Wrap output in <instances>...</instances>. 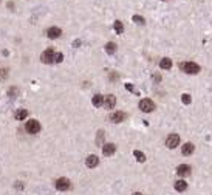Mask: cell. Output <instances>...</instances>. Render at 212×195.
<instances>
[{"label": "cell", "instance_id": "ffe728a7", "mask_svg": "<svg viewBox=\"0 0 212 195\" xmlns=\"http://www.w3.org/2000/svg\"><path fill=\"white\" fill-rule=\"evenodd\" d=\"M133 155H135V158L139 161V163H144L146 161V155L143 153V152H139V150H135L133 152Z\"/></svg>", "mask_w": 212, "mask_h": 195}, {"label": "cell", "instance_id": "277c9868", "mask_svg": "<svg viewBox=\"0 0 212 195\" xmlns=\"http://www.w3.org/2000/svg\"><path fill=\"white\" fill-rule=\"evenodd\" d=\"M139 109L143 110V112H146V113H149V112H153L155 104H153L152 99H143V101L139 102Z\"/></svg>", "mask_w": 212, "mask_h": 195}, {"label": "cell", "instance_id": "f1b7e54d", "mask_svg": "<svg viewBox=\"0 0 212 195\" xmlns=\"http://www.w3.org/2000/svg\"><path fill=\"white\" fill-rule=\"evenodd\" d=\"M133 195H143V193H139V192H135V193H133Z\"/></svg>", "mask_w": 212, "mask_h": 195}, {"label": "cell", "instance_id": "30bf717a", "mask_svg": "<svg viewBox=\"0 0 212 195\" xmlns=\"http://www.w3.org/2000/svg\"><path fill=\"white\" fill-rule=\"evenodd\" d=\"M85 164H87V167L93 169V167H96V166L99 164V158H98L96 155H90V156L85 160Z\"/></svg>", "mask_w": 212, "mask_h": 195}, {"label": "cell", "instance_id": "ba28073f", "mask_svg": "<svg viewBox=\"0 0 212 195\" xmlns=\"http://www.w3.org/2000/svg\"><path fill=\"white\" fill-rule=\"evenodd\" d=\"M177 174H178L180 177H187V175H191V166H187V164H181V166H178Z\"/></svg>", "mask_w": 212, "mask_h": 195}, {"label": "cell", "instance_id": "d4e9b609", "mask_svg": "<svg viewBox=\"0 0 212 195\" xmlns=\"http://www.w3.org/2000/svg\"><path fill=\"white\" fill-rule=\"evenodd\" d=\"M16 93H17V88H11V90H9V96H11V98H14Z\"/></svg>", "mask_w": 212, "mask_h": 195}, {"label": "cell", "instance_id": "d6986e66", "mask_svg": "<svg viewBox=\"0 0 212 195\" xmlns=\"http://www.w3.org/2000/svg\"><path fill=\"white\" fill-rule=\"evenodd\" d=\"M105 51H107L108 54H113V53L116 51V43H113V42L107 43V45H105Z\"/></svg>", "mask_w": 212, "mask_h": 195}, {"label": "cell", "instance_id": "5bb4252c", "mask_svg": "<svg viewBox=\"0 0 212 195\" xmlns=\"http://www.w3.org/2000/svg\"><path fill=\"white\" fill-rule=\"evenodd\" d=\"M91 104L95 105V107L102 105V104H104V96H101V94H95V96H93V99H91Z\"/></svg>", "mask_w": 212, "mask_h": 195}, {"label": "cell", "instance_id": "603a6c76", "mask_svg": "<svg viewBox=\"0 0 212 195\" xmlns=\"http://www.w3.org/2000/svg\"><path fill=\"white\" fill-rule=\"evenodd\" d=\"M181 101L184 102V104H191V94H183V98H181Z\"/></svg>", "mask_w": 212, "mask_h": 195}, {"label": "cell", "instance_id": "ac0fdd59", "mask_svg": "<svg viewBox=\"0 0 212 195\" xmlns=\"http://www.w3.org/2000/svg\"><path fill=\"white\" fill-rule=\"evenodd\" d=\"M115 31H116L118 34H122V31H124L122 22H119V20H116V22H115Z\"/></svg>", "mask_w": 212, "mask_h": 195}, {"label": "cell", "instance_id": "6da1fadb", "mask_svg": "<svg viewBox=\"0 0 212 195\" xmlns=\"http://www.w3.org/2000/svg\"><path fill=\"white\" fill-rule=\"evenodd\" d=\"M180 68L184 71V73H189V75H197L200 71V67L194 62H181L180 64Z\"/></svg>", "mask_w": 212, "mask_h": 195}, {"label": "cell", "instance_id": "44dd1931", "mask_svg": "<svg viewBox=\"0 0 212 195\" xmlns=\"http://www.w3.org/2000/svg\"><path fill=\"white\" fill-rule=\"evenodd\" d=\"M62 61H64V54L62 53H54V62L60 64Z\"/></svg>", "mask_w": 212, "mask_h": 195}, {"label": "cell", "instance_id": "5b68a950", "mask_svg": "<svg viewBox=\"0 0 212 195\" xmlns=\"http://www.w3.org/2000/svg\"><path fill=\"white\" fill-rule=\"evenodd\" d=\"M178 144H180V136H178L177 133H172V135L167 136V139H166V145H167L169 149H175Z\"/></svg>", "mask_w": 212, "mask_h": 195}, {"label": "cell", "instance_id": "7402d4cb", "mask_svg": "<svg viewBox=\"0 0 212 195\" xmlns=\"http://www.w3.org/2000/svg\"><path fill=\"white\" fill-rule=\"evenodd\" d=\"M102 139H104V132L99 130V132H98V136H96V142H98V144H102Z\"/></svg>", "mask_w": 212, "mask_h": 195}, {"label": "cell", "instance_id": "8fae6325", "mask_svg": "<svg viewBox=\"0 0 212 195\" xmlns=\"http://www.w3.org/2000/svg\"><path fill=\"white\" fill-rule=\"evenodd\" d=\"M60 34H62V31L57 27H51V28H48V31H46V36H48L50 39H57Z\"/></svg>", "mask_w": 212, "mask_h": 195}, {"label": "cell", "instance_id": "cb8c5ba5", "mask_svg": "<svg viewBox=\"0 0 212 195\" xmlns=\"http://www.w3.org/2000/svg\"><path fill=\"white\" fill-rule=\"evenodd\" d=\"M133 22L139 23V25H143V23H144V19L141 17V16H133Z\"/></svg>", "mask_w": 212, "mask_h": 195}, {"label": "cell", "instance_id": "9a60e30c", "mask_svg": "<svg viewBox=\"0 0 212 195\" xmlns=\"http://www.w3.org/2000/svg\"><path fill=\"white\" fill-rule=\"evenodd\" d=\"M159 67H161V68H164V70L172 68V59H169V57L161 59V61H159Z\"/></svg>", "mask_w": 212, "mask_h": 195}, {"label": "cell", "instance_id": "83f0119b", "mask_svg": "<svg viewBox=\"0 0 212 195\" xmlns=\"http://www.w3.org/2000/svg\"><path fill=\"white\" fill-rule=\"evenodd\" d=\"M126 87H127V90H130V91H133V87H132V85H130V84H127V85H126Z\"/></svg>", "mask_w": 212, "mask_h": 195}, {"label": "cell", "instance_id": "7a4b0ae2", "mask_svg": "<svg viewBox=\"0 0 212 195\" xmlns=\"http://www.w3.org/2000/svg\"><path fill=\"white\" fill-rule=\"evenodd\" d=\"M25 130H27L28 133H31V135L39 133V132H40V124H39V121H36V119H30V121H27Z\"/></svg>", "mask_w": 212, "mask_h": 195}, {"label": "cell", "instance_id": "52a82bcc", "mask_svg": "<svg viewBox=\"0 0 212 195\" xmlns=\"http://www.w3.org/2000/svg\"><path fill=\"white\" fill-rule=\"evenodd\" d=\"M126 118H127V115L124 112H115L110 115V121H113V123H122Z\"/></svg>", "mask_w": 212, "mask_h": 195}, {"label": "cell", "instance_id": "8992f818", "mask_svg": "<svg viewBox=\"0 0 212 195\" xmlns=\"http://www.w3.org/2000/svg\"><path fill=\"white\" fill-rule=\"evenodd\" d=\"M71 187V183H70L68 178H59L56 180V189L57 190H68Z\"/></svg>", "mask_w": 212, "mask_h": 195}, {"label": "cell", "instance_id": "4316f807", "mask_svg": "<svg viewBox=\"0 0 212 195\" xmlns=\"http://www.w3.org/2000/svg\"><path fill=\"white\" fill-rule=\"evenodd\" d=\"M16 187H17V189H22V187H23V184H22L20 181H17V183H16Z\"/></svg>", "mask_w": 212, "mask_h": 195}, {"label": "cell", "instance_id": "e0dca14e", "mask_svg": "<svg viewBox=\"0 0 212 195\" xmlns=\"http://www.w3.org/2000/svg\"><path fill=\"white\" fill-rule=\"evenodd\" d=\"M27 116H28V112H27L25 109H20V110H17V112H16V119H19V121L25 119Z\"/></svg>", "mask_w": 212, "mask_h": 195}, {"label": "cell", "instance_id": "4fadbf2b", "mask_svg": "<svg viewBox=\"0 0 212 195\" xmlns=\"http://www.w3.org/2000/svg\"><path fill=\"white\" fill-rule=\"evenodd\" d=\"M194 144L192 142H186L184 145H183V149H181V153L183 155H191V153H194Z\"/></svg>", "mask_w": 212, "mask_h": 195}, {"label": "cell", "instance_id": "2e32d148", "mask_svg": "<svg viewBox=\"0 0 212 195\" xmlns=\"http://www.w3.org/2000/svg\"><path fill=\"white\" fill-rule=\"evenodd\" d=\"M175 189H177L178 192H184V190L187 189V184H186L183 180H178V181H175Z\"/></svg>", "mask_w": 212, "mask_h": 195}, {"label": "cell", "instance_id": "7c38bea8", "mask_svg": "<svg viewBox=\"0 0 212 195\" xmlns=\"http://www.w3.org/2000/svg\"><path fill=\"white\" fill-rule=\"evenodd\" d=\"M115 150H116L115 144H104V145H102V153H104L105 156L113 155V153H115Z\"/></svg>", "mask_w": 212, "mask_h": 195}, {"label": "cell", "instance_id": "484cf974", "mask_svg": "<svg viewBox=\"0 0 212 195\" xmlns=\"http://www.w3.org/2000/svg\"><path fill=\"white\" fill-rule=\"evenodd\" d=\"M110 79H111V81H116V79H118V75H116V73H111V75H110Z\"/></svg>", "mask_w": 212, "mask_h": 195}, {"label": "cell", "instance_id": "9c48e42d", "mask_svg": "<svg viewBox=\"0 0 212 195\" xmlns=\"http://www.w3.org/2000/svg\"><path fill=\"white\" fill-rule=\"evenodd\" d=\"M104 105H105V109H115V105H116V98L113 94L105 96L104 98Z\"/></svg>", "mask_w": 212, "mask_h": 195}, {"label": "cell", "instance_id": "3957f363", "mask_svg": "<svg viewBox=\"0 0 212 195\" xmlns=\"http://www.w3.org/2000/svg\"><path fill=\"white\" fill-rule=\"evenodd\" d=\"M40 59H42L43 64H51V62H54V51H53V48H48V50H45V51L42 53Z\"/></svg>", "mask_w": 212, "mask_h": 195}]
</instances>
